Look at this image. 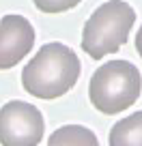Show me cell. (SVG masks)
I'll use <instances>...</instances> for the list:
<instances>
[{"label": "cell", "mask_w": 142, "mask_h": 146, "mask_svg": "<svg viewBox=\"0 0 142 146\" xmlns=\"http://www.w3.org/2000/svg\"><path fill=\"white\" fill-rule=\"evenodd\" d=\"M80 58L65 43H45L22 71V86L37 99H58L75 86Z\"/></svg>", "instance_id": "1"}, {"label": "cell", "mask_w": 142, "mask_h": 146, "mask_svg": "<svg viewBox=\"0 0 142 146\" xmlns=\"http://www.w3.org/2000/svg\"><path fill=\"white\" fill-rule=\"evenodd\" d=\"M142 92V75L129 60H108L88 82L91 103L101 114H119L131 108Z\"/></svg>", "instance_id": "2"}, {"label": "cell", "mask_w": 142, "mask_h": 146, "mask_svg": "<svg viewBox=\"0 0 142 146\" xmlns=\"http://www.w3.org/2000/svg\"><path fill=\"white\" fill-rule=\"evenodd\" d=\"M136 24V11L125 0H108L99 5L86 19L82 30V50L93 60L116 54L127 43L131 26Z\"/></svg>", "instance_id": "3"}, {"label": "cell", "mask_w": 142, "mask_h": 146, "mask_svg": "<svg viewBox=\"0 0 142 146\" xmlns=\"http://www.w3.org/2000/svg\"><path fill=\"white\" fill-rule=\"evenodd\" d=\"M45 120L39 108L26 101H9L0 108V144L2 146H39Z\"/></svg>", "instance_id": "4"}, {"label": "cell", "mask_w": 142, "mask_h": 146, "mask_svg": "<svg viewBox=\"0 0 142 146\" xmlns=\"http://www.w3.org/2000/svg\"><path fill=\"white\" fill-rule=\"evenodd\" d=\"M35 28L24 15H5L0 19V71L13 69L30 54Z\"/></svg>", "instance_id": "5"}, {"label": "cell", "mask_w": 142, "mask_h": 146, "mask_svg": "<svg viewBox=\"0 0 142 146\" xmlns=\"http://www.w3.org/2000/svg\"><path fill=\"white\" fill-rule=\"evenodd\" d=\"M110 146H142V110L119 120L108 135Z\"/></svg>", "instance_id": "6"}, {"label": "cell", "mask_w": 142, "mask_h": 146, "mask_svg": "<svg viewBox=\"0 0 142 146\" xmlns=\"http://www.w3.org/2000/svg\"><path fill=\"white\" fill-rule=\"evenodd\" d=\"M47 146H99V140L84 125H65L50 135Z\"/></svg>", "instance_id": "7"}, {"label": "cell", "mask_w": 142, "mask_h": 146, "mask_svg": "<svg viewBox=\"0 0 142 146\" xmlns=\"http://www.w3.org/2000/svg\"><path fill=\"white\" fill-rule=\"evenodd\" d=\"M32 2H35L37 9L43 11V13H63V11L73 9L82 0H32Z\"/></svg>", "instance_id": "8"}, {"label": "cell", "mask_w": 142, "mask_h": 146, "mask_svg": "<svg viewBox=\"0 0 142 146\" xmlns=\"http://www.w3.org/2000/svg\"><path fill=\"white\" fill-rule=\"evenodd\" d=\"M136 50H138V54L142 56V26H140V30H138V35H136Z\"/></svg>", "instance_id": "9"}]
</instances>
